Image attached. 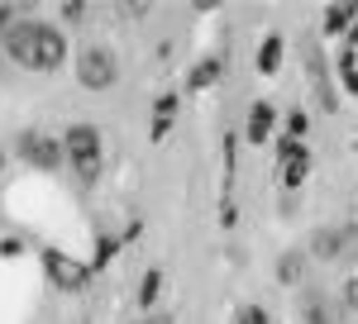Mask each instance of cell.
<instances>
[{
  "mask_svg": "<svg viewBox=\"0 0 358 324\" xmlns=\"http://www.w3.org/2000/svg\"><path fill=\"white\" fill-rule=\"evenodd\" d=\"M82 20H91V5H82V0L62 5V24H82Z\"/></svg>",
  "mask_w": 358,
  "mask_h": 324,
  "instance_id": "cell-21",
  "label": "cell"
},
{
  "mask_svg": "<svg viewBox=\"0 0 358 324\" xmlns=\"http://www.w3.org/2000/svg\"><path fill=\"white\" fill-rule=\"evenodd\" d=\"M349 239H354V224L344 219V224H320L310 243H306V258H315V263H339L344 253H349Z\"/></svg>",
  "mask_w": 358,
  "mask_h": 324,
  "instance_id": "cell-6",
  "label": "cell"
},
{
  "mask_svg": "<svg viewBox=\"0 0 358 324\" xmlns=\"http://www.w3.org/2000/svg\"><path fill=\"white\" fill-rule=\"evenodd\" d=\"M62 62H67V34H62L57 24H43V20H34L29 72H43V77H53V72H62Z\"/></svg>",
  "mask_w": 358,
  "mask_h": 324,
  "instance_id": "cell-3",
  "label": "cell"
},
{
  "mask_svg": "<svg viewBox=\"0 0 358 324\" xmlns=\"http://www.w3.org/2000/svg\"><path fill=\"white\" fill-rule=\"evenodd\" d=\"M334 81L344 86V96H358V53H354V38L339 43L334 53Z\"/></svg>",
  "mask_w": 358,
  "mask_h": 324,
  "instance_id": "cell-13",
  "label": "cell"
},
{
  "mask_svg": "<svg viewBox=\"0 0 358 324\" xmlns=\"http://www.w3.org/2000/svg\"><path fill=\"white\" fill-rule=\"evenodd\" d=\"M320 29H325V38H354V5H330L325 10V20H320Z\"/></svg>",
  "mask_w": 358,
  "mask_h": 324,
  "instance_id": "cell-15",
  "label": "cell"
},
{
  "mask_svg": "<svg viewBox=\"0 0 358 324\" xmlns=\"http://www.w3.org/2000/svg\"><path fill=\"white\" fill-rule=\"evenodd\" d=\"M138 234H143V219H129V224H124V234H120V243H134Z\"/></svg>",
  "mask_w": 358,
  "mask_h": 324,
  "instance_id": "cell-28",
  "label": "cell"
},
{
  "mask_svg": "<svg viewBox=\"0 0 358 324\" xmlns=\"http://www.w3.org/2000/svg\"><path fill=\"white\" fill-rule=\"evenodd\" d=\"M0 77H5V57H0Z\"/></svg>",
  "mask_w": 358,
  "mask_h": 324,
  "instance_id": "cell-30",
  "label": "cell"
},
{
  "mask_svg": "<svg viewBox=\"0 0 358 324\" xmlns=\"http://www.w3.org/2000/svg\"><path fill=\"white\" fill-rule=\"evenodd\" d=\"M220 224H224V229H234V224H239V215H234V205H229V196L220 200Z\"/></svg>",
  "mask_w": 358,
  "mask_h": 324,
  "instance_id": "cell-27",
  "label": "cell"
},
{
  "mask_svg": "<svg viewBox=\"0 0 358 324\" xmlns=\"http://www.w3.org/2000/svg\"><path fill=\"white\" fill-rule=\"evenodd\" d=\"M38 258H43V277H48V286L67 291V296H82L86 286H91V272H86V263H77L72 253H62V248H43Z\"/></svg>",
  "mask_w": 358,
  "mask_h": 324,
  "instance_id": "cell-4",
  "label": "cell"
},
{
  "mask_svg": "<svg viewBox=\"0 0 358 324\" xmlns=\"http://www.w3.org/2000/svg\"><path fill=\"white\" fill-rule=\"evenodd\" d=\"M273 129H277V105L273 101H253V105H248V119H244V138L253 148H263V143L273 138Z\"/></svg>",
  "mask_w": 358,
  "mask_h": 324,
  "instance_id": "cell-9",
  "label": "cell"
},
{
  "mask_svg": "<svg viewBox=\"0 0 358 324\" xmlns=\"http://www.w3.org/2000/svg\"><path fill=\"white\" fill-rule=\"evenodd\" d=\"M177 115H182V96H177V91H163V96L153 101V124H148V138H153V143H167L172 124H177Z\"/></svg>",
  "mask_w": 358,
  "mask_h": 324,
  "instance_id": "cell-10",
  "label": "cell"
},
{
  "mask_svg": "<svg viewBox=\"0 0 358 324\" xmlns=\"http://www.w3.org/2000/svg\"><path fill=\"white\" fill-rule=\"evenodd\" d=\"M0 172H5V148H0Z\"/></svg>",
  "mask_w": 358,
  "mask_h": 324,
  "instance_id": "cell-29",
  "label": "cell"
},
{
  "mask_svg": "<svg viewBox=\"0 0 358 324\" xmlns=\"http://www.w3.org/2000/svg\"><path fill=\"white\" fill-rule=\"evenodd\" d=\"M24 253V239H0V258H20Z\"/></svg>",
  "mask_w": 358,
  "mask_h": 324,
  "instance_id": "cell-26",
  "label": "cell"
},
{
  "mask_svg": "<svg viewBox=\"0 0 358 324\" xmlns=\"http://www.w3.org/2000/svg\"><path fill=\"white\" fill-rule=\"evenodd\" d=\"M306 129H310V115H306V110H287V119H282V138L306 143Z\"/></svg>",
  "mask_w": 358,
  "mask_h": 324,
  "instance_id": "cell-19",
  "label": "cell"
},
{
  "mask_svg": "<svg viewBox=\"0 0 358 324\" xmlns=\"http://www.w3.org/2000/svg\"><path fill=\"white\" fill-rule=\"evenodd\" d=\"M301 320H306V324H334V310H330V300H325V296H315V291H310V296L301 300Z\"/></svg>",
  "mask_w": 358,
  "mask_h": 324,
  "instance_id": "cell-18",
  "label": "cell"
},
{
  "mask_svg": "<svg viewBox=\"0 0 358 324\" xmlns=\"http://www.w3.org/2000/svg\"><path fill=\"white\" fill-rule=\"evenodd\" d=\"M57 143H62V162L77 172V182L96 186L101 172H106V138H101V129L96 124H67Z\"/></svg>",
  "mask_w": 358,
  "mask_h": 324,
  "instance_id": "cell-1",
  "label": "cell"
},
{
  "mask_svg": "<svg viewBox=\"0 0 358 324\" xmlns=\"http://www.w3.org/2000/svg\"><path fill=\"white\" fill-rule=\"evenodd\" d=\"M115 81H120V57L110 48H101V43H86L77 53V86L101 96V91H110Z\"/></svg>",
  "mask_w": 358,
  "mask_h": 324,
  "instance_id": "cell-2",
  "label": "cell"
},
{
  "mask_svg": "<svg viewBox=\"0 0 358 324\" xmlns=\"http://www.w3.org/2000/svg\"><path fill=\"white\" fill-rule=\"evenodd\" d=\"M158 296H163V267H148V272H143V277H138V286H134L138 315H148V310L158 305Z\"/></svg>",
  "mask_w": 358,
  "mask_h": 324,
  "instance_id": "cell-16",
  "label": "cell"
},
{
  "mask_svg": "<svg viewBox=\"0 0 358 324\" xmlns=\"http://www.w3.org/2000/svg\"><path fill=\"white\" fill-rule=\"evenodd\" d=\"M15 153L34 172H62V143L53 134H43V129H24L15 138Z\"/></svg>",
  "mask_w": 358,
  "mask_h": 324,
  "instance_id": "cell-5",
  "label": "cell"
},
{
  "mask_svg": "<svg viewBox=\"0 0 358 324\" xmlns=\"http://www.w3.org/2000/svg\"><path fill=\"white\" fill-rule=\"evenodd\" d=\"M277 281H282V286H301L306 281V248L277 253Z\"/></svg>",
  "mask_w": 358,
  "mask_h": 324,
  "instance_id": "cell-14",
  "label": "cell"
},
{
  "mask_svg": "<svg viewBox=\"0 0 358 324\" xmlns=\"http://www.w3.org/2000/svg\"><path fill=\"white\" fill-rule=\"evenodd\" d=\"M277 167H282V186L287 191L306 186V177H310V148L292 143V138H277Z\"/></svg>",
  "mask_w": 358,
  "mask_h": 324,
  "instance_id": "cell-7",
  "label": "cell"
},
{
  "mask_svg": "<svg viewBox=\"0 0 358 324\" xmlns=\"http://www.w3.org/2000/svg\"><path fill=\"white\" fill-rule=\"evenodd\" d=\"M29 48H34V20H15V24L0 34V57L5 62L29 67Z\"/></svg>",
  "mask_w": 358,
  "mask_h": 324,
  "instance_id": "cell-8",
  "label": "cell"
},
{
  "mask_svg": "<svg viewBox=\"0 0 358 324\" xmlns=\"http://www.w3.org/2000/svg\"><path fill=\"white\" fill-rule=\"evenodd\" d=\"M330 310H339L344 320H354V310H358V286H354V277H349V281L339 286V300H334Z\"/></svg>",
  "mask_w": 358,
  "mask_h": 324,
  "instance_id": "cell-20",
  "label": "cell"
},
{
  "mask_svg": "<svg viewBox=\"0 0 358 324\" xmlns=\"http://www.w3.org/2000/svg\"><path fill=\"white\" fill-rule=\"evenodd\" d=\"M282 62H287V38L273 29V34L258 43V53H253V72H258V77H277Z\"/></svg>",
  "mask_w": 358,
  "mask_h": 324,
  "instance_id": "cell-11",
  "label": "cell"
},
{
  "mask_svg": "<svg viewBox=\"0 0 358 324\" xmlns=\"http://www.w3.org/2000/svg\"><path fill=\"white\" fill-rule=\"evenodd\" d=\"M224 77V57L220 53H206L192 62V72H187V81H182V91H206V86H215V81Z\"/></svg>",
  "mask_w": 358,
  "mask_h": 324,
  "instance_id": "cell-12",
  "label": "cell"
},
{
  "mask_svg": "<svg viewBox=\"0 0 358 324\" xmlns=\"http://www.w3.org/2000/svg\"><path fill=\"white\" fill-rule=\"evenodd\" d=\"M234 320H239V324H273V315H268L263 305H244V310H239Z\"/></svg>",
  "mask_w": 358,
  "mask_h": 324,
  "instance_id": "cell-22",
  "label": "cell"
},
{
  "mask_svg": "<svg viewBox=\"0 0 358 324\" xmlns=\"http://www.w3.org/2000/svg\"><path fill=\"white\" fill-rule=\"evenodd\" d=\"M15 20H24V5H0V34L15 24Z\"/></svg>",
  "mask_w": 358,
  "mask_h": 324,
  "instance_id": "cell-23",
  "label": "cell"
},
{
  "mask_svg": "<svg viewBox=\"0 0 358 324\" xmlns=\"http://www.w3.org/2000/svg\"><path fill=\"white\" fill-rule=\"evenodd\" d=\"M129 324H177L167 310H148V315H138V320H129Z\"/></svg>",
  "mask_w": 358,
  "mask_h": 324,
  "instance_id": "cell-25",
  "label": "cell"
},
{
  "mask_svg": "<svg viewBox=\"0 0 358 324\" xmlns=\"http://www.w3.org/2000/svg\"><path fill=\"white\" fill-rule=\"evenodd\" d=\"M120 20H148V5H115Z\"/></svg>",
  "mask_w": 358,
  "mask_h": 324,
  "instance_id": "cell-24",
  "label": "cell"
},
{
  "mask_svg": "<svg viewBox=\"0 0 358 324\" xmlns=\"http://www.w3.org/2000/svg\"><path fill=\"white\" fill-rule=\"evenodd\" d=\"M124 243H120V234H96V248H91V258H86V272L96 277V272H106L115 263V253H120Z\"/></svg>",
  "mask_w": 358,
  "mask_h": 324,
  "instance_id": "cell-17",
  "label": "cell"
}]
</instances>
